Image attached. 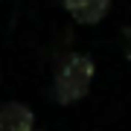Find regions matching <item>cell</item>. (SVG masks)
Instances as JSON below:
<instances>
[{"instance_id":"6da1fadb","label":"cell","mask_w":131,"mask_h":131,"mask_svg":"<svg viewBox=\"0 0 131 131\" xmlns=\"http://www.w3.org/2000/svg\"><path fill=\"white\" fill-rule=\"evenodd\" d=\"M93 76H96V64L88 52H67L52 73V88H50L52 102L58 105L82 102L93 84Z\"/></svg>"},{"instance_id":"7a4b0ae2","label":"cell","mask_w":131,"mask_h":131,"mask_svg":"<svg viewBox=\"0 0 131 131\" xmlns=\"http://www.w3.org/2000/svg\"><path fill=\"white\" fill-rule=\"evenodd\" d=\"M64 9L82 26H96L111 12V0H64Z\"/></svg>"},{"instance_id":"3957f363","label":"cell","mask_w":131,"mask_h":131,"mask_svg":"<svg viewBox=\"0 0 131 131\" xmlns=\"http://www.w3.org/2000/svg\"><path fill=\"white\" fill-rule=\"evenodd\" d=\"M0 131H35V114L24 102L0 105Z\"/></svg>"},{"instance_id":"277c9868","label":"cell","mask_w":131,"mask_h":131,"mask_svg":"<svg viewBox=\"0 0 131 131\" xmlns=\"http://www.w3.org/2000/svg\"><path fill=\"white\" fill-rule=\"evenodd\" d=\"M119 38H122V56L131 61V24L122 26V35H119Z\"/></svg>"}]
</instances>
